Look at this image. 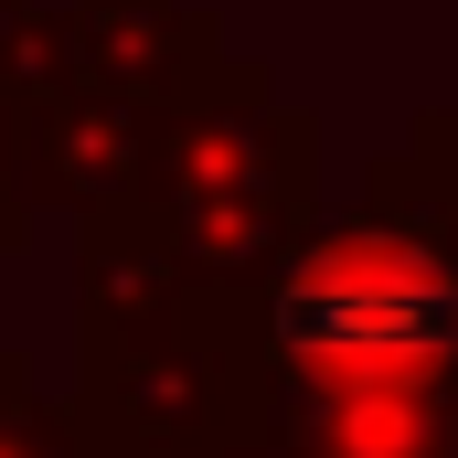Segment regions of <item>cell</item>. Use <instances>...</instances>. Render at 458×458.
Returning <instances> with one entry per match:
<instances>
[{"mask_svg":"<svg viewBox=\"0 0 458 458\" xmlns=\"http://www.w3.org/2000/svg\"><path fill=\"white\" fill-rule=\"evenodd\" d=\"M64 43H75V86H107L139 107H171L225 64L214 21H192L182 0H64Z\"/></svg>","mask_w":458,"mask_h":458,"instance_id":"277c9868","label":"cell"},{"mask_svg":"<svg viewBox=\"0 0 458 458\" xmlns=\"http://www.w3.org/2000/svg\"><path fill=\"white\" fill-rule=\"evenodd\" d=\"M11 21H21V0H0V43H11Z\"/></svg>","mask_w":458,"mask_h":458,"instance_id":"8992f818","label":"cell"},{"mask_svg":"<svg viewBox=\"0 0 458 458\" xmlns=\"http://www.w3.org/2000/svg\"><path fill=\"white\" fill-rule=\"evenodd\" d=\"M11 203H21V160H11V97H0V234H11Z\"/></svg>","mask_w":458,"mask_h":458,"instance_id":"5b68a950","label":"cell"},{"mask_svg":"<svg viewBox=\"0 0 458 458\" xmlns=\"http://www.w3.org/2000/svg\"><path fill=\"white\" fill-rule=\"evenodd\" d=\"M149 107L107 97V86H43V97H11V160L21 182H43L54 203H86L107 214L149 182Z\"/></svg>","mask_w":458,"mask_h":458,"instance_id":"3957f363","label":"cell"},{"mask_svg":"<svg viewBox=\"0 0 458 458\" xmlns=\"http://www.w3.org/2000/svg\"><path fill=\"white\" fill-rule=\"evenodd\" d=\"M267 331L277 352L331 394V384H437L458 362V256L427 214H342L299 234L288 267L267 277Z\"/></svg>","mask_w":458,"mask_h":458,"instance_id":"6da1fadb","label":"cell"},{"mask_svg":"<svg viewBox=\"0 0 458 458\" xmlns=\"http://www.w3.org/2000/svg\"><path fill=\"white\" fill-rule=\"evenodd\" d=\"M310 182V128L267 97L256 64H214L192 97H171V128L149 139V203L171 214V245L203 267H256Z\"/></svg>","mask_w":458,"mask_h":458,"instance_id":"7a4b0ae2","label":"cell"}]
</instances>
